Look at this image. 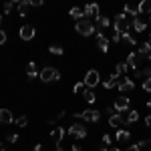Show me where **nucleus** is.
I'll use <instances>...</instances> for the list:
<instances>
[{"instance_id": "nucleus-1", "label": "nucleus", "mask_w": 151, "mask_h": 151, "mask_svg": "<svg viewBox=\"0 0 151 151\" xmlns=\"http://www.w3.org/2000/svg\"><path fill=\"white\" fill-rule=\"evenodd\" d=\"M75 30L79 32L81 36H91V35H95V24L89 20V18H83V20H79V22L75 24Z\"/></svg>"}, {"instance_id": "nucleus-2", "label": "nucleus", "mask_w": 151, "mask_h": 151, "mask_svg": "<svg viewBox=\"0 0 151 151\" xmlns=\"http://www.w3.org/2000/svg\"><path fill=\"white\" fill-rule=\"evenodd\" d=\"M38 79L42 83H50V81H60V73L52 67H45V69L38 73Z\"/></svg>"}, {"instance_id": "nucleus-3", "label": "nucleus", "mask_w": 151, "mask_h": 151, "mask_svg": "<svg viewBox=\"0 0 151 151\" xmlns=\"http://www.w3.org/2000/svg\"><path fill=\"white\" fill-rule=\"evenodd\" d=\"M113 28H115V32L119 35H123V32H127L129 28H131V22L127 20V14H117L115 16V24H113Z\"/></svg>"}, {"instance_id": "nucleus-4", "label": "nucleus", "mask_w": 151, "mask_h": 151, "mask_svg": "<svg viewBox=\"0 0 151 151\" xmlns=\"http://www.w3.org/2000/svg\"><path fill=\"white\" fill-rule=\"evenodd\" d=\"M73 115L77 117V119L87 121V123H97V121H101V113H99L97 109H87V111H83V113H73Z\"/></svg>"}, {"instance_id": "nucleus-5", "label": "nucleus", "mask_w": 151, "mask_h": 151, "mask_svg": "<svg viewBox=\"0 0 151 151\" xmlns=\"http://www.w3.org/2000/svg\"><path fill=\"white\" fill-rule=\"evenodd\" d=\"M99 81H101V75H99V70H87V75H85V79H83V83L87 85V89H95L97 85H99Z\"/></svg>"}, {"instance_id": "nucleus-6", "label": "nucleus", "mask_w": 151, "mask_h": 151, "mask_svg": "<svg viewBox=\"0 0 151 151\" xmlns=\"http://www.w3.org/2000/svg\"><path fill=\"white\" fill-rule=\"evenodd\" d=\"M67 133L73 135V137H77V139H85L87 137V127L83 123H73L70 127H67Z\"/></svg>"}, {"instance_id": "nucleus-7", "label": "nucleus", "mask_w": 151, "mask_h": 151, "mask_svg": "<svg viewBox=\"0 0 151 151\" xmlns=\"http://www.w3.org/2000/svg\"><path fill=\"white\" fill-rule=\"evenodd\" d=\"M119 93H131L133 89H135V81L133 79H129V77H123L121 81H119Z\"/></svg>"}, {"instance_id": "nucleus-8", "label": "nucleus", "mask_w": 151, "mask_h": 151, "mask_svg": "<svg viewBox=\"0 0 151 151\" xmlns=\"http://www.w3.org/2000/svg\"><path fill=\"white\" fill-rule=\"evenodd\" d=\"M36 35V30H35V26H30V24H24L22 28L18 30V36L22 38V40H32Z\"/></svg>"}, {"instance_id": "nucleus-9", "label": "nucleus", "mask_w": 151, "mask_h": 151, "mask_svg": "<svg viewBox=\"0 0 151 151\" xmlns=\"http://www.w3.org/2000/svg\"><path fill=\"white\" fill-rule=\"evenodd\" d=\"M113 109H115V113H125V111H129V97H117Z\"/></svg>"}, {"instance_id": "nucleus-10", "label": "nucleus", "mask_w": 151, "mask_h": 151, "mask_svg": "<svg viewBox=\"0 0 151 151\" xmlns=\"http://www.w3.org/2000/svg\"><path fill=\"white\" fill-rule=\"evenodd\" d=\"M65 135H67V129H65V127H55L52 131H50V139L55 141L57 145L65 139Z\"/></svg>"}, {"instance_id": "nucleus-11", "label": "nucleus", "mask_w": 151, "mask_h": 151, "mask_svg": "<svg viewBox=\"0 0 151 151\" xmlns=\"http://www.w3.org/2000/svg\"><path fill=\"white\" fill-rule=\"evenodd\" d=\"M139 60H143L139 55H135V52H129V55H127V60H125V63H127L129 69L137 70V67H139Z\"/></svg>"}, {"instance_id": "nucleus-12", "label": "nucleus", "mask_w": 151, "mask_h": 151, "mask_svg": "<svg viewBox=\"0 0 151 151\" xmlns=\"http://www.w3.org/2000/svg\"><path fill=\"white\" fill-rule=\"evenodd\" d=\"M109 125L115 129H123V125H125V119L121 117V113H115V115L109 117Z\"/></svg>"}, {"instance_id": "nucleus-13", "label": "nucleus", "mask_w": 151, "mask_h": 151, "mask_svg": "<svg viewBox=\"0 0 151 151\" xmlns=\"http://www.w3.org/2000/svg\"><path fill=\"white\" fill-rule=\"evenodd\" d=\"M14 123V115L8 109H0V125H10Z\"/></svg>"}, {"instance_id": "nucleus-14", "label": "nucleus", "mask_w": 151, "mask_h": 151, "mask_svg": "<svg viewBox=\"0 0 151 151\" xmlns=\"http://www.w3.org/2000/svg\"><path fill=\"white\" fill-rule=\"evenodd\" d=\"M109 42H111V40H109L103 32H99V35H97V47L101 48L103 52H109Z\"/></svg>"}, {"instance_id": "nucleus-15", "label": "nucleus", "mask_w": 151, "mask_h": 151, "mask_svg": "<svg viewBox=\"0 0 151 151\" xmlns=\"http://www.w3.org/2000/svg\"><path fill=\"white\" fill-rule=\"evenodd\" d=\"M133 28H135V32H143L145 28H147V20L143 18V16H137V18H133V24H131Z\"/></svg>"}, {"instance_id": "nucleus-16", "label": "nucleus", "mask_w": 151, "mask_h": 151, "mask_svg": "<svg viewBox=\"0 0 151 151\" xmlns=\"http://www.w3.org/2000/svg\"><path fill=\"white\" fill-rule=\"evenodd\" d=\"M16 8H18V16H28V8H32V6H30V0H22V2H18V6H16Z\"/></svg>"}, {"instance_id": "nucleus-17", "label": "nucleus", "mask_w": 151, "mask_h": 151, "mask_svg": "<svg viewBox=\"0 0 151 151\" xmlns=\"http://www.w3.org/2000/svg\"><path fill=\"white\" fill-rule=\"evenodd\" d=\"M115 139L119 141V143H127V141L131 139V133H129L127 129H117V133H115Z\"/></svg>"}, {"instance_id": "nucleus-18", "label": "nucleus", "mask_w": 151, "mask_h": 151, "mask_svg": "<svg viewBox=\"0 0 151 151\" xmlns=\"http://www.w3.org/2000/svg\"><path fill=\"white\" fill-rule=\"evenodd\" d=\"M83 10H85V18H87V16H95V18H97V16H99V4H87Z\"/></svg>"}, {"instance_id": "nucleus-19", "label": "nucleus", "mask_w": 151, "mask_h": 151, "mask_svg": "<svg viewBox=\"0 0 151 151\" xmlns=\"http://www.w3.org/2000/svg\"><path fill=\"white\" fill-rule=\"evenodd\" d=\"M137 55H139L141 58H145V60H147V57L151 55V42H143V45L139 47V52H137Z\"/></svg>"}, {"instance_id": "nucleus-20", "label": "nucleus", "mask_w": 151, "mask_h": 151, "mask_svg": "<svg viewBox=\"0 0 151 151\" xmlns=\"http://www.w3.org/2000/svg\"><path fill=\"white\" fill-rule=\"evenodd\" d=\"M123 14H127V16H139V8L137 6H133V4H125L123 6Z\"/></svg>"}, {"instance_id": "nucleus-21", "label": "nucleus", "mask_w": 151, "mask_h": 151, "mask_svg": "<svg viewBox=\"0 0 151 151\" xmlns=\"http://www.w3.org/2000/svg\"><path fill=\"white\" fill-rule=\"evenodd\" d=\"M117 85H119V75H115V73H113V75H111V77L103 83L105 89H113V87H117Z\"/></svg>"}, {"instance_id": "nucleus-22", "label": "nucleus", "mask_w": 151, "mask_h": 151, "mask_svg": "<svg viewBox=\"0 0 151 151\" xmlns=\"http://www.w3.org/2000/svg\"><path fill=\"white\" fill-rule=\"evenodd\" d=\"M137 8H139V14H151V0H143V2H139Z\"/></svg>"}, {"instance_id": "nucleus-23", "label": "nucleus", "mask_w": 151, "mask_h": 151, "mask_svg": "<svg viewBox=\"0 0 151 151\" xmlns=\"http://www.w3.org/2000/svg\"><path fill=\"white\" fill-rule=\"evenodd\" d=\"M70 18H75L77 22L83 20V18H85V10H83V8H77V6H75V8H70Z\"/></svg>"}, {"instance_id": "nucleus-24", "label": "nucleus", "mask_w": 151, "mask_h": 151, "mask_svg": "<svg viewBox=\"0 0 151 151\" xmlns=\"http://www.w3.org/2000/svg\"><path fill=\"white\" fill-rule=\"evenodd\" d=\"M109 24H111V20H109L107 16H103V14H99V16H97V28H99V30L107 28Z\"/></svg>"}, {"instance_id": "nucleus-25", "label": "nucleus", "mask_w": 151, "mask_h": 151, "mask_svg": "<svg viewBox=\"0 0 151 151\" xmlns=\"http://www.w3.org/2000/svg\"><path fill=\"white\" fill-rule=\"evenodd\" d=\"M26 75H28V79H36V77H38V73H36V63H35V60H30V63H28V67H26Z\"/></svg>"}, {"instance_id": "nucleus-26", "label": "nucleus", "mask_w": 151, "mask_h": 151, "mask_svg": "<svg viewBox=\"0 0 151 151\" xmlns=\"http://www.w3.org/2000/svg\"><path fill=\"white\" fill-rule=\"evenodd\" d=\"M139 121V113L137 111H127V117H125V123L131 125V123H137Z\"/></svg>"}, {"instance_id": "nucleus-27", "label": "nucleus", "mask_w": 151, "mask_h": 151, "mask_svg": "<svg viewBox=\"0 0 151 151\" xmlns=\"http://www.w3.org/2000/svg\"><path fill=\"white\" fill-rule=\"evenodd\" d=\"M121 40H125V42H129V45H133V47H135V45H137V38H135V36H133V32H123V35H121Z\"/></svg>"}, {"instance_id": "nucleus-28", "label": "nucleus", "mask_w": 151, "mask_h": 151, "mask_svg": "<svg viewBox=\"0 0 151 151\" xmlns=\"http://www.w3.org/2000/svg\"><path fill=\"white\" fill-rule=\"evenodd\" d=\"M83 97H85V101H87V103H95V101H97V95H95L93 89H85Z\"/></svg>"}, {"instance_id": "nucleus-29", "label": "nucleus", "mask_w": 151, "mask_h": 151, "mask_svg": "<svg viewBox=\"0 0 151 151\" xmlns=\"http://www.w3.org/2000/svg\"><path fill=\"white\" fill-rule=\"evenodd\" d=\"M48 52H50V55H57V57H60V55L65 52V48L60 47V45H50V47H48Z\"/></svg>"}, {"instance_id": "nucleus-30", "label": "nucleus", "mask_w": 151, "mask_h": 151, "mask_svg": "<svg viewBox=\"0 0 151 151\" xmlns=\"http://www.w3.org/2000/svg\"><path fill=\"white\" fill-rule=\"evenodd\" d=\"M127 70H129L127 63H117L115 65V75H125Z\"/></svg>"}, {"instance_id": "nucleus-31", "label": "nucleus", "mask_w": 151, "mask_h": 151, "mask_svg": "<svg viewBox=\"0 0 151 151\" xmlns=\"http://www.w3.org/2000/svg\"><path fill=\"white\" fill-rule=\"evenodd\" d=\"M85 89H87V85H85V83H77V85H75V87H73V93H77V95H83L85 93Z\"/></svg>"}, {"instance_id": "nucleus-32", "label": "nucleus", "mask_w": 151, "mask_h": 151, "mask_svg": "<svg viewBox=\"0 0 151 151\" xmlns=\"http://www.w3.org/2000/svg\"><path fill=\"white\" fill-rule=\"evenodd\" d=\"M149 147H151V141L149 139H143V141L137 143V149H139V151H147Z\"/></svg>"}, {"instance_id": "nucleus-33", "label": "nucleus", "mask_w": 151, "mask_h": 151, "mask_svg": "<svg viewBox=\"0 0 151 151\" xmlns=\"http://www.w3.org/2000/svg\"><path fill=\"white\" fill-rule=\"evenodd\" d=\"M14 123H16L18 127H26V125H28V117H26V115H20L18 119H14Z\"/></svg>"}, {"instance_id": "nucleus-34", "label": "nucleus", "mask_w": 151, "mask_h": 151, "mask_svg": "<svg viewBox=\"0 0 151 151\" xmlns=\"http://www.w3.org/2000/svg\"><path fill=\"white\" fill-rule=\"evenodd\" d=\"M16 6H18L16 2H6V4H4V12H6V14H10V12L14 10Z\"/></svg>"}, {"instance_id": "nucleus-35", "label": "nucleus", "mask_w": 151, "mask_h": 151, "mask_svg": "<svg viewBox=\"0 0 151 151\" xmlns=\"http://www.w3.org/2000/svg\"><path fill=\"white\" fill-rule=\"evenodd\" d=\"M143 89H145L147 93H151V77H147V79H143Z\"/></svg>"}, {"instance_id": "nucleus-36", "label": "nucleus", "mask_w": 151, "mask_h": 151, "mask_svg": "<svg viewBox=\"0 0 151 151\" xmlns=\"http://www.w3.org/2000/svg\"><path fill=\"white\" fill-rule=\"evenodd\" d=\"M16 141H18V133H10L6 137V143H16Z\"/></svg>"}, {"instance_id": "nucleus-37", "label": "nucleus", "mask_w": 151, "mask_h": 151, "mask_svg": "<svg viewBox=\"0 0 151 151\" xmlns=\"http://www.w3.org/2000/svg\"><path fill=\"white\" fill-rule=\"evenodd\" d=\"M8 40V35H6V30H0V45H4Z\"/></svg>"}, {"instance_id": "nucleus-38", "label": "nucleus", "mask_w": 151, "mask_h": 151, "mask_svg": "<svg viewBox=\"0 0 151 151\" xmlns=\"http://www.w3.org/2000/svg\"><path fill=\"white\" fill-rule=\"evenodd\" d=\"M111 40H113V42H121V35H119V32H115V35L111 36Z\"/></svg>"}, {"instance_id": "nucleus-39", "label": "nucleus", "mask_w": 151, "mask_h": 151, "mask_svg": "<svg viewBox=\"0 0 151 151\" xmlns=\"http://www.w3.org/2000/svg\"><path fill=\"white\" fill-rule=\"evenodd\" d=\"M111 141H113V139H111V135H103V143H105V145H111Z\"/></svg>"}, {"instance_id": "nucleus-40", "label": "nucleus", "mask_w": 151, "mask_h": 151, "mask_svg": "<svg viewBox=\"0 0 151 151\" xmlns=\"http://www.w3.org/2000/svg\"><path fill=\"white\" fill-rule=\"evenodd\" d=\"M30 6H42V0H30Z\"/></svg>"}, {"instance_id": "nucleus-41", "label": "nucleus", "mask_w": 151, "mask_h": 151, "mask_svg": "<svg viewBox=\"0 0 151 151\" xmlns=\"http://www.w3.org/2000/svg\"><path fill=\"white\" fill-rule=\"evenodd\" d=\"M145 125H147V127H151V113L145 117Z\"/></svg>"}, {"instance_id": "nucleus-42", "label": "nucleus", "mask_w": 151, "mask_h": 151, "mask_svg": "<svg viewBox=\"0 0 151 151\" xmlns=\"http://www.w3.org/2000/svg\"><path fill=\"white\" fill-rule=\"evenodd\" d=\"M107 115H109V117L115 115V109H113V107H109V109H107Z\"/></svg>"}, {"instance_id": "nucleus-43", "label": "nucleus", "mask_w": 151, "mask_h": 151, "mask_svg": "<svg viewBox=\"0 0 151 151\" xmlns=\"http://www.w3.org/2000/svg\"><path fill=\"white\" fill-rule=\"evenodd\" d=\"M32 151H45V147H42V145L38 143V145H35V149H32Z\"/></svg>"}, {"instance_id": "nucleus-44", "label": "nucleus", "mask_w": 151, "mask_h": 151, "mask_svg": "<svg viewBox=\"0 0 151 151\" xmlns=\"http://www.w3.org/2000/svg\"><path fill=\"white\" fill-rule=\"evenodd\" d=\"M125 151H139V149H137V145H129Z\"/></svg>"}, {"instance_id": "nucleus-45", "label": "nucleus", "mask_w": 151, "mask_h": 151, "mask_svg": "<svg viewBox=\"0 0 151 151\" xmlns=\"http://www.w3.org/2000/svg\"><path fill=\"white\" fill-rule=\"evenodd\" d=\"M73 151H81V143H75L73 145Z\"/></svg>"}, {"instance_id": "nucleus-46", "label": "nucleus", "mask_w": 151, "mask_h": 151, "mask_svg": "<svg viewBox=\"0 0 151 151\" xmlns=\"http://www.w3.org/2000/svg\"><path fill=\"white\" fill-rule=\"evenodd\" d=\"M0 151H8L6 149V143H0Z\"/></svg>"}, {"instance_id": "nucleus-47", "label": "nucleus", "mask_w": 151, "mask_h": 151, "mask_svg": "<svg viewBox=\"0 0 151 151\" xmlns=\"http://www.w3.org/2000/svg\"><path fill=\"white\" fill-rule=\"evenodd\" d=\"M107 151H121V149H119V147H109Z\"/></svg>"}, {"instance_id": "nucleus-48", "label": "nucleus", "mask_w": 151, "mask_h": 151, "mask_svg": "<svg viewBox=\"0 0 151 151\" xmlns=\"http://www.w3.org/2000/svg\"><path fill=\"white\" fill-rule=\"evenodd\" d=\"M55 151H63V147H60V145H57V147H55Z\"/></svg>"}, {"instance_id": "nucleus-49", "label": "nucleus", "mask_w": 151, "mask_h": 151, "mask_svg": "<svg viewBox=\"0 0 151 151\" xmlns=\"http://www.w3.org/2000/svg\"><path fill=\"white\" fill-rule=\"evenodd\" d=\"M147 107H149V109H151V99H149V101H147Z\"/></svg>"}, {"instance_id": "nucleus-50", "label": "nucleus", "mask_w": 151, "mask_h": 151, "mask_svg": "<svg viewBox=\"0 0 151 151\" xmlns=\"http://www.w3.org/2000/svg\"><path fill=\"white\" fill-rule=\"evenodd\" d=\"M99 151H107V147H101V149H99Z\"/></svg>"}, {"instance_id": "nucleus-51", "label": "nucleus", "mask_w": 151, "mask_h": 151, "mask_svg": "<svg viewBox=\"0 0 151 151\" xmlns=\"http://www.w3.org/2000/svg\"><path fill=\"white\" fill-rule=\"evenodd\" d=\"M147 60H149V63H151V55H149V57H147Z\"/></svg>"}, {"instance_id": "nucleus-52", "label": "nucleus", "mask_w": 151, "mask_h": 151, "mask_svg": "<svg viewBox=\"0 0 151 151\" xmlns=\"http://www.w3.org/2000/svg\"><path fill=\"white\" fill-rule=\"evenodd\" d=\"M149 24H151V14H149Z\"/></svg>"}, {"instance_id": "nucleus-53", "label": "nucleus", "mask_w": 151, "mask_h": 151, "mask_svg": "<svg viewBox=\"0 0 151 151\" xmlns=\"http://www.w3.org/2000/svg\"><path fill=\"white\" fill-rule=\"evenodd\" d=\"M0 22H2V16H0Z\"/></svg>"}, {"instance_id": "nucleus-54", "label": "nucleus", "mask_w": 151, "mask_h": 151, "mask_svg": "<svg viewBox=\"0 0 151 151\" xmlns=\"http://www.w3.org/2000/svg\"><path fill=\"white\" fill-rule=\"evenodd\" d=\"M149 42H151V40H149Z\"/></svg>"}, {"instance_id": "nucleus-55", "label": "nucleus", "mask_w": 151, "mask_h": 151, "mask_svg": "<svg viewBox=\"0 0 151 151\" xmlns=\"http://www.w3.org/2000/svg\"><path fill=\"white\" fill-rule=\"evenodd\" d=\"M149 141H151V139H149Z\"/></svg>"}]
</instances>
